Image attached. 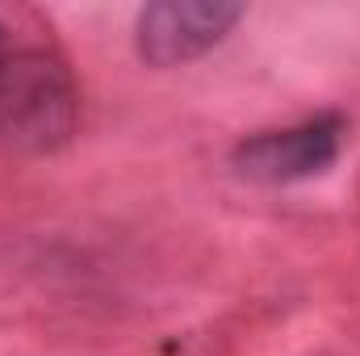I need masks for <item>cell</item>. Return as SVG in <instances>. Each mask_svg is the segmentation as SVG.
Masks as SVG:
<instances>
[{
	"mask_svg": "<svg viewBox=\"0 0 360 356\" xmlns=\"http://www.w3.org/2000/svg\"><path fill=\"white\" fill-rule=\"evenodd\" d=\"M243 17V4L226 0H160L139 13L134 46L151 68H180L214 51Z\"/></svg>",
	"mask_w": 360,
	"mask_h": 356,
	"instance_id": "obj_3",
	"label": "cell"
},
{
	"mask_svg": "<svg viewBox=\"0 0 360 356\" xmlns=\"http://www.w3.org/2000/svg\"><path fill=\"white\" fill-rule=\"evenodd\" d=\"M8 59V51H4V25H0V63Z\"/></svg>",
	"mask_w": 360,
	"mask_h": 356,
	"instance_id": "obj_4",
	"label": "cell"
},
{
	"mask_svg": "<svg viewBox=\"0 0 360 356\" xmlns=\"http://www.w3.org/2000/svg\"><path fill=\"white\" fill-rule=\"evenodd\" d=\"M344 147V122L335 113L310 117L285 130H260L243 139L231 155L235 172L256 184H293V180L319 177L340 160Z\"/></svg>",
	"mask_w": 360,
	"mask_h": 356,
	"instance_id": "obj_2",
	"label": "cell"
},
{
	"mask_svg": "<svg viewBox=\"0 0 360 356\" xmlns=\"http://www.w3.org/2000/svg\"><path fill=\"white\" fill-rule=\"evenodd\" d=\"M80 126V89L51 51H13L0 63V151L51 155Z\"/></svg>",
	"mask_w": 360,
	"mask_h": 356,
	"instance_id": "obj_1",
	"label": "cell"
}]
</instances>
